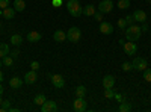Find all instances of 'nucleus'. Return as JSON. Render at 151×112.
<instances>
[{
    "label": "nucleus",
    "instance_id": "1",
    "mask_svg": "<svg viewBox=\"0 0 151 112\" xmlns=\"http://www.w3.org/2000/svg\"><path fill=\"white\" fill-rule=\"evenodd\" d=\"M142 35V30L139 26H136V24H132V26H127L125 27V38H127V41H137L141 38Z\"/></svg>",
    "mask_w": 151,
    "mask_h": 112
},
{
    "label": "nucleus",
    "instance_id": "2",
    "mask_svg": "<svg viewBox=\"0 0 151 112\" xmlns=\"http://www.w3.org/2000/svg\"><path fill=\"white\" fill-rule=\"evenodd\" d=\"M67 9H68L71 17H80L82 11H83L82 5L79 3V0H68L67 2Z\"/></svg>",
    "mask_w": 151,
    "mask_h": 112
},
{
    "label": "nucleus",
    "instance_id": "3",
    "mask_svg": "<svg viewBox=\"0 0 151 112\" xmlns=\"http://www.w3.org/2000/svg\"><path fill=\"white\" fill-rule=\"evenodd\" d=\"M80 38H82V30H80L79 27L73 26V27L68 29V32H67V40H68V41L77 43V41H80Z\"/></svg>",
    "mask_w": 151,
    "mask_h": 112
},
{
    "label": "nucleus",
    "instance_id": "4",
    "mask_svg": "<svg viewBox=\"0 0 151 112\" xmlns=\"http://www.w3.org/2000/svg\"><path fill=\"white\" fill-rule=\"evenodd\" d=\"M86 108H88V105L85 102V97H76V100L73 103V109L76 112H85Z\"/></svg>",
    "mask_w": 151,
    "mask_h": 112
},
{
    "label": "nucleus",
    "instance_id": "5",
    "mask_svg": "<svg viewBox=\"0 0 151 112\" xmlns=\"http://www.w3.org/2000/svg\"><path fill=\"white\" fill-rule=\"evenodd\" d=\"M132 65H133V70H136V71H144L148 67V62L144 58H134L133 62H132Z\"/></svg>",
    "mask_w": 151,
    "mask_h": 112
},
{
    "label": "nucleus",
    "instance_id": "6",
    "mask_svg": "<svg viewBox=\"0 0 151 112\" xmlns=\"http://www.w3.org/2000/svg\"><path fill=\"white\" fill-rule=\"evenodd\" d=\"M112 9H113L112 0H103V2H100V5H98V11L101 12V14H109V12H112Z\"/></svg>",
    "mask_w": 151,
    "mask_h": 112
},
{
    "label": "nucleus",
    "instance_id": "7",
    "mask_svg": "<svg viewBox=\"0 0 151 112\" xmlns=\"http://www.w3.org/2000/svg\"><path fill=\"white\" fill-rule=\"evenodd\" d=\"M55 111H58V105L53 100H45L41 105V112H55Z\"/></svg>",
    "mask_w": 151,
    "mask_h": 112
},
{
    "label": "nucleus",
    "instance_id": "8",
    "mask_svg": "<svg viewBox=\"0 0 151 112\" xmlns=\"http://www.w3.org/2000/svg\"><path fill=\"white\" fill-rule=\"evenodd\" d=\"M50 79H52V83H53L55 88H64V85H65L64 76H60V74H53V76H50Z\"/></svg>",
    "mask_w": 151,
    "mask_h": 112
},
{
    "label": "nucleus",
    "instance_id": "9",
    "mask_svg": "<svg viewBox=\"0 0 151 112\" xmlns=\"http://www.w3.org/2000/svg\"><path fill=\"white\" fill-rule=\"evenodd\" d=\"M124 52L127 53L129 56H133L136 52H137V46H136V43H133V41H127V43H124Z\"/></svg>",
    "mask_w": 151,
    "mask_h": 112
},
{
    "label": "nucleus",
    "instance_id": "10",
    "mask_svg": "<svg viewBox=\"0 0 151 112\" xmlns=\"http://www.w3.org/2000/svg\"><path fill=\"white\" fill-rule=\"evenodd\" d=\"M132 15H133V18H134L136 23H145L147 21V12L142 11V9H136Z\"/></svg>",
    "mask_w": 151,
    "mask_h": 112
},
{
    "label": "nucleus",
    "instance_id": "11",
    "mask_svg": "<svg viewBox=\"0 0 151 112\" xmlns=\"http://www.w3.org/2000/svg\"><path fill=\"white\" fill-rule=\"evenodd\" d=\"M100 32H101L103 35H110V33H113V26H112V23L101 21V24H100Z\"/></svg>",
    "mask_w": 151,
    "mask_h": 112
},
{
    "label": "nucleus",
    "instance_id": "12",
    "mask_svg": "<svg viewBox=\"0 0 151 112\" xmlns=\"http://www.w3.org/2000/svg\"><path fill=\"white\" fill-rule=\"evenodd\" d=\"M36 79H38V74H36V71H35V70L27 71V73H26V76H24V82H26L27 85L35 83V82H36Z\"/></svg>",
    "mask_w": 151,
    "mask_h": 112
},
{
    "label": "nucleus",
    "instance_id": "13",
    "mask_svg": "<svg viewBox=\"0 0 151 112\" xmlns=\"http://www.w3.org/2000/svg\"><path fill=\"white\" fill-rule=\"evenodd\" d=\"M42 38V35L40 33V32H36V30H30L29 33H27V41L29 43H38Z\"/></svg>",
    "mask_w": 151,
    "mask_h": 112
},
{
    "label": "nucleus",
    "instance_id": "14",
    "mask_svg": "<svg viewBox=\"0 0 151 112\" xmlns=\"http://www.w3.org/2000/svg\"><path fill=\"white\" fill-rule=\"evenodd\" d=\"M103 86L104 88H113V85H115V77L112 76V74H107V76L103 77Z\"/></svg>",
    "mask_w": 151,
    "mask_h": 112
},
{
    "label": "nucleus",
    "instance_id": "15",
    "mask_svg": "<svg viewBox=\"0 0 151 112\" xmlns=\"http://www.w3.org/2000/svg\"><path fill=\"white\" fill-rule=\"evenodd\" d=\"M53 40H55L56 43H64V41L67 40V32H64V30H56V32L53 33Z\"/></svg>",
    "mask_w": 151,
    "mask_h": 112
},
{
    "label": "nucleus",
    "instance_id": "16",
    "mask_svg": "<svg viewBox=\"0 0 151 112\" xmlns=\"http://www.w3.org/2000/svg\"><path fill=\"white\" fill-rule=\"evenodd\" d=\"M21 85H23V80L20 79V77H11V80H9V86L12 90H18V88H21Z\"/></svg>",
    "mask_w": 151,
    "mask_h": 112
},
{
    "label": "nucleus",
    "instance_id": "17",
    "mask_svg": "<svg viewBox=\"0 0 151 112\" xmlns=\"http://www.w3.org/2000/svg\"><path fill=\"white\" fill-rule=\"evenodd\" d=\"M15 12H17V11H15L14 8H9V6L5 8V9H3V18H6V20H12V18L15 17Z\"/></svg>",
    "mask_w": 151,
    "mask_h": 112
},
{
    "label": "nucleus",
    "instance_id": "18",
    "mask_svg": "<svg viewBox=\"0 0 151 112\" xmlns=\"http://www.w3.org/2000/svg\"><path fill=\"white\" fill-rule=\"evenodd\" d=\"M95 6L94 5H86L85 8H83V11H82V14H85L86 17H92L94 14H95Z\"/></svg>",
    "mask_w": 151,
    "mask_h": 112
},
{
    "label": "nucleus",
    "instance_id": "19",
    "mask_svg": "<svg viewBox=\"0 0 151 112\" xmlns=\"http://www.w3.org/2000/svg\"><path fill=\"white\" fill-rule=\"evenodd\" d=\"M21 43H23V36H21V35L15 33V35H12V36H11V44L14 46V47L21 46Z\"/></svg>",
    "mask_w": 151,
    "mask_h": 112
},
{
    "label": "nucleus",
    "instance_id": "20",
    "mask_svg": "<svg viewBox=\"0 0 151 112\" xmlns=\"http://www.w3.org/2000/svg\"><path fill=\"white\" fill-rule=\"evenodd\" d=\"M14 9L17 12H23L26 9V3H24V0H15L14 2Z\"/></svg>",
    "mask_w": 151,
    "mask_h": 112
},
{
    "label": "nucleus",
    "instance_id": "21",
    "mask_svg": "<svg viewBox=\"0 0 151 112\" xmlns=\"http://www.w3.org/2000/svg\"><path fill=\"white\" fill-rule=\"evenodd\" d=\"M9 52H11V50H9V46H8V44H5V43L0 44V59L5 58V56H8Z\"/></svg>",
    "mask_w": 151,
    "mask_h": 112
},
{
    "label": "nucleus",
    "instance_id": "22",
    "mask_svg": "<svg viewBox=\"0 0 151 112\" xmlns=\"http://www.w3.org/2000/svg\"><path fill=\"white\" fill-rule=\"evenodd\" d=\"M45 100H47V97H45L44 94H36V95H35V98H33V103H35V105H38V106H41Z\"/></svg>",
    "mask_w": 151,
    "mask_h": 112
},
{
    "label": "nucleus",
    "instance_id": "23",
    "mask_svg": "<svg viewBox=\"0 0 151 112\" xmlns=\"http://www.w3.org/2000/svg\"><path fill=\"white\" fill-rule=\"evenodd\" d=\"M85 95H86V88L83 85H79L76 88V97H85Z\"/></svg>",
    "mask_w": 151,
    "mask_h": 112
},
{
    "label": "nucleus",
    "instance_id": "24",
    "mask_svg": "<svg viewBox=\"0 0 151 112\" xmlns=\"http://www.w3.org/2000/svg\"><path fill=\"white\" fill-rule=\"evenodd\" d=\"M2 61H3V65H6V67H12V65H14V58H12L11 55L2 58Z\"/></svg>",
    "mask_w": 151,
    "mask_h": 112
},
{
    "label": "nucleus",
    "instance_id": "25",
    "mask_svg": "<svg viewBox=\"0 0 151 112\" xmlns=\"http://www.w3.org/2000/svg\"><path fill=\"white\" fill-rule=\"evenodd\" d=\"M118 8L119 9H129L130 8V0H119V2H118Z\"/></svg>",
    "mask_w": 151,
    "mask_h": 112
},
{
    "label": "nucleus",
    "instance_id": "26",
    "mask_svg": "<svg viewBox=\"0 0 151 112\" xmlns=\"http://www.w3.org/2000/svg\"><path fill=\"white\" fill-rule=\"evenodd\" d=\"M130 111H132V106H130L129 103L122 102V103L119 105V112H130Z\"/></svg>",
    "mask_w": 151,
    "mask_h": 112
},
{
    "label": "nucleus",
    "instance_id": "27",
    "mask_svg": "<svg viewBox=\"0 0 151 112\" xmlns=\"http://www.w3.org/2000/svg\"><path fill=\"white\" fill-rule=\"evenodd\" d=\"M144 79H145V82L151 83V68H145L144 70Z\"/></svg>",
    "mask_w": 151,
    "mask_h": 112
},
{
    "label": "nucleus",
    "instance_id": "28",
    "mask_svg": "<svg viewBox=\"0 0 151 112\" xmlns=\"http://www.w3.org/2000/svg\"><path fill=\"white\" fill-rule=\"evenodd\" d=\"M104 97H106V98L115 97V92H113V90H112V88H104Z\"/></svg>",
    "mask_w": 151,
    "mask_h": 112
},
{
    "label": "nucleus",
    "instance_id": "29",
    "mask_svg": "<svg viewBox=\"0 0 151 112\" xmlns=\"http://www.w3.org/2000/svg\"><path fill=\"white\" fill-rule=\"evenodd\" d=\"M118 27L122 29V30L127 27V21H125V18H119V20H118Z\"/></svg>",
    "mask_w": 151,
    "mask_h": 112
},
{
    "label": "nucleus",
    "instance_id": "30",
    "mask_svg": "<svg viewBox=\"0 0 151 112\" xmlns=\"http://www.w3.org/2000/svg\"><path fill=\"white\" fill-rule=\"evenodd\" d=\"M121 67H122V70H124V71H130V70H133L132 62H124V64H122Z\"/></svg>",
    "mask_w": 151,
    "mask_h": 112
},
{
    "label": "nucleus",
    "instance_id": "31",
    "mask_svg": "<svg viewBox=\"0 0 151 112\" xmlns=\"http://www.w3.org/2000/svg\"><path fill=\"white\" fill-rule=\"evenodd\" d=\"M40 67H41V65H40V62H38V61H32V62H30V68H32V70L36 71V70H40Z\"/></svg>",
    "mask_w": 151,
    "mask_h": 112
},
{
    "label": "nucleus",
    "instance_id": "32",
    "mask_svg": "<svg viewBox=\"0 0 151 112\" xmlns=\"http://www.w3.org/2000/svg\"><path fill=\"white\" fill-rule=\"evenodd\" d=\"M9 55L14 58V59H17L18 55H20V50H18V48H14V50H11V52H9Z\"/></svg>",
    "mask_w": 151,
    "mask_h": 112
},
{
    "label": "nucleus",
    "instance_id": "33",
    "mask_svg": "<svg viewBox=\"0 0 151 112\" xmlns=\"http://www.w3.org/2000/svg\"><path fill=\"white\" fill-rule=\"evenodd\" d=\"M9 3H11V0H0V8L5 9V8L9 6Z\"/></svg>",
    "mask_w": 151,
    "mask_h": 112
},
{
    "label": "nucleus",
    "instance_id": "34",
    "mask_svg": "<svg viewBox=\"0 0 151 112\" xmlns=\"http://www.w3.org/2000/svg\"><path fill=\"white\" fill-rule=\"evenodd\" d=\"M94 18H95L97 21H100V23H101V21H103V14L98 11V12H95V14H94Z\"/></svg>",
    "mask_w": 151,
    "mask_h": 112
},
{
    "label": "nucleus",
    "instance_id": "35",
    "mask_svg": "<svg viewBox=\"0 0 151 112\" xmlns=\"http://www.w3.org/2000/svg\"><path fill=\"white\" fill-rule=\"evenodd\" d=\"M125 21H127V26H132V24H134L133 15H127V17H125Z\"/></svg>",
    "mask_w": 151,
    "mask_h": 112
},
{
    "label": "nucleus",
    "instance_id": "36",
    "mask_svg": "<svg viewBox=\"0 0 151 112\" xmlns=\"http://www.w3.org/2000/svg\"><path fill=\"white\" fill-rule=\"evenodd\" d=\"M62 3H64V0H53V6L55 8H59Z\"/></svg>",
    "mask_w": 151,
    "mask_h": 112
},
{
    "label": "nucleus",
    "instance_id": "37",
    "mask_svg": "<svg viewBox=\"0 0 151 112\" xmlns=\"http://www.w3.org/2000/svg\"><path fill=\"white\" fill-rule=\"evenodd\" d=\"M141 30H142V32H148V30H150V29H148V24L144 23V24H142V27H141Z\"/></svg>",
    "mask_w": 151,
    "mask_h": 112
},
{
    "label": "nucleus",
    "instance_id": "38",
    "mask_svg": "<svg viewBox=\"0 0 151 112\" xmlns=\"http://www.w3.org/2000/svg\"><path fill=\"white\" fill-rule=\"evenodd\" d=\"M8 111H11V112H18L20 109H18V108H9Z\"/></svg>",
    "mask_w": 151,
    "mask_h": 112
},
{
    "label": "nucleus",
    "instance_id": "39",
    "mask_svg": "<svg viewBox=\"0 0 151 112\" xmlns=\"http://www.w3.org/2000/svg\"><path fill=\"white\" fill-rule=\"evenodd\" d=\"M0 95H3V85L0 83Z\"/></svg>",
    "mask_w": 151,
    "mask_h": 112
},
{
    "label": "nucleus",
    "instance_id": "40",
    "mask_svg": "<svg viewBox=\"0 0 151 112\" xmlns=\"http://www.w3.org/2000/svg\"><path fill=\"white\" fill-rule=\"evenodd\" d=\"M2 82H3V73L0 71V83H2Z\"/></svg>",
    "mask_w": 151,
    "mask_h": 112
},
{
    "label": "nucleus",
    "instance_id": "41",
    "mask_svg": "<svg viewBox=\"0 0 151 112\" xmlns=\"http://www.w3.org/2000/svg\"><path fill=\"white\" fill-rule=\"evenodd\" d=\"M2 17H3V9L0 8V18H2Z\"/></svg>",
    "mask_w": 151,
    "mask_h": 112
},
{
    "label": "nucleus",
    "instance_id": "42",
    "mask_svg": "<svg viewBox=\"0 0 151 112\" xmlns=\"http://www.w3.org/2000/svg\"><path fill=\"white\" fill-rule=\"evenodd\" d=\"M3 105V100H2V95H0V106H2Z\"/></svg>",
    "mask_w": 151,
    "mask_h": 112
},
{
    "label": "nucleus",
    "instance_id": "43",
    "mask_svg": "<svg viewBox=\"0 0 151 112\" xmlns=\"http://www.w3.org/2000/svg\"><path fill=\"white\" fill-rule=\"evenodd\" d=\"M2 65H3V61H2V59H0V67H2Z\"/></svg>",
    "mask_w": 151,
    "mask_h": 112
},
{
    "label": "nucleus",
    "instance_id": "44",
    "mask_svg": "<svg viewBox=\"0 0 151 112\" xmlns=\"http://www.w3.org/2000/svg\"><path fill=\"white\" fill-rule=\"evenodd\" d=\"M147 2H150V3H151V0H147Z\"/></svg>",
    "mask_w": 151,
    "mask_h": 112
},
{
    "label": "nucleus",
    "instance_id": "45",
    "mask_svg": "<svg viewBox=\"0 0 151 112\" xmlns=\"http://www.w3.org/2000/svg\"><path fill=\"white\" fill-rule=\"evenodd\" d=\"M67 2H68V0H67Z\"/></svg>",
    "mask_w": 151,
    "mask_h": 112
}]
</instances>
